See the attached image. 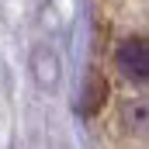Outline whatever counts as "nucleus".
<instances>
[{
    "label": "nucleus",
    "instance_id": "obj_1",
    "mask_svg": "<svg viewBox=\"0 0 149 149\" xmlns=\"http://www.w3.org/2000/svg\"><path fill=\"white\" fill-rule=\"evenodd\" d=\"M114 63H118L121 76L132 80V83H146L149 80V49L142 38H125L118 45V52H114Z\"/></svg>",
    "mask_w": 149,
    "mask_h": 149
},
{
    "label": "nucleus",
    "instance_id": "obj_2",
    "mask_svg": "<svg viewBox=\"0 0 149 149\" xmlns=\"http://www.w3.org/2000/svg\"><path fill=\"white\" fill-rule=\"evenodd\" d=\"M31 76H35L38 87H45V90H56L59 87L63 66H59V56L49 45H35V52H31Z\"/></svg>",
    "mask_w": 149,
    "mask_h": 149
},
{
    "label": "nucleus",
    "instance_id": "obj_3",
    "mask_svg": "<svg viewBox=\"0 0 149 149\" xmlns=\"http://www.w3.org/2000/svg\"><path fill=\"white\" fill-rule=\"evenodd\" d=\"M108 101V83H104V76L101 73H87V83H83V94H80V111L87 114H97L101 111V104Z\"/></svg>",
    "mask_w": 149,
    "mask_h": 149
},
{
    "label": "nucleus",
    "instance_id": "obj_4",
    "mask_svg": "<svg viewBox=\"0 0 149 149\" xmlns=\"http://www.w3.org/2000/svg\"><path fill=\"white\" fill-rule=\"evenodd\" d=\"M121 118L135 128V135H146V104H142V101H128V104L121 108Z\"/></svg>",
    "mask_w": 149,
    "mask_h": 149
}]
</instances>
